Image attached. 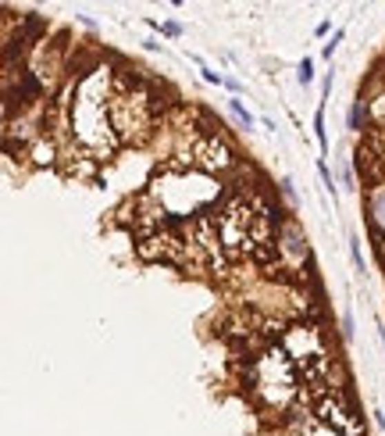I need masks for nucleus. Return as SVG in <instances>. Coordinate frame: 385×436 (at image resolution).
<instances>
[{"mask_svg":"<svg viewBox=\"0 0 385 436\" xmlns=\"http://www.w3.org/2000/svg\"><path fill=\"white\" fill-rule=\"evenodd\" d=\"M111 97H115V86L107 68L82 72L72 86L68 129H72L75 147L93 158H107L118 147V136L111 126Z\"/></svg>","mask_w":385,"mask_h":436,"instance_id":"1","label":"nucleus"},{"mask_svg":"<svg viewBox=\"0 0 385 436\" xmlns=\"http://www.w3.org/2000/svg\"><path fill=\"white\" fill-rule=\"evenodd\" d=\"M111 126L118 143H143L154 126V100L143 86H132L128 79H121L111 97Z\"/></svg>","mask_w":385,"mask_h":436,"instance_id":"2","label":"nucleus"},{"mask_svg":"<svg viewBox=\"0 0 385 436\" xmlns=\"http://www.w3.org/2000/svg\"><path fill=\"white\" fill-rule=\"evenodd\" d=\"M253 386L257 393L275 404V408H286L293 397H296V361L286 354L282 347H271L264 350L261 358L253 361Z\"/></svg>","mask_w":385,"mask_h":436,"instance_id":"3","label":"nucleus"},{"mask_svg":"<svg viewBox=\"0 0 385 436\" xmlns=\"http://www.w3.org/2000/svg\"><path fill=\"white\" fill-rule=\"evenodd\" d=\"M286 350V354L296 361V368H317V365H325L328 361V350H325V340H321L317 329L310 325H293L289 333L282 337V343H278Z\"/></svg>","mask_w":385,"mask_h":436,"instance_id":"4","label":"nucleus"},{"mask_svg":"<svg viewBox=\"0 0 385 436\" xmlns=\"http://www.w3.org/2000/svg\"><path fill=\"white\" fill-rule=\"evenodd\" d=\"M189 164H192V169H200V172H207V176H214V172L232 169V164H235V154H232V147L225 143V136L207 133V136H197V140H192V147H189Z\"/></svg>","mask_w":385,"mask_h":436,"instance_id":"5","label":"nucleus"},{"mask_svg":"<svg viewBox=\"0 0 385 436\" xmlns=\"http://www.w3.org/2000/svg\"><path fill=\"white\" fill-rule=\"evenodd\" d=\"M275 254H282V258H293L296 265L307 258V240H304V233H299V225L296 222H286L282 229H278V236H275Z\"/></svg>","mask_w":385,"mask_h":436,"instance_id":"6","label":"nucleus"},{"mask_svg":"<svg viewBox=\"0 0 385 436\" xmlns=\"http://www.w3.org/2000/svg\"><path fill=\"white\" fill-rule=\"evenodd\" d=\"M364 207H368V222L378 236H385V179H375L364 193Z\"/></svg>","mask_w":385,"mask_h":436,"instance_id":"7","label":"nucleus"},{"mask_svg":"<svg viewBox=\"0 0 385 436\" xmlns=\"http://www.w3.org/2000/svg\"><path fill=\"white\" fill-rule=\"evenodd\" d=\"M314 136H317V147L321 154H328V136H325V108L317 104V111H314Z\"/></svg>","mask_w":385,"mask_h":436,"instance_id":"8","label":"nucleus"},{"mask_svg":"<svg viewBox=\"0 0 385 436\" xmlns=\"http://www.w3.org/2000/svg\"><path fill=\"white\" fill-rule=\"evenodd\" d=\"M228 111H232L235 118L243 122V129H253V122H257V118H253V115H250V111L243 108V100H228Z\"/></svg>","mask_w":385,"mask_h":436,"instance_id":"9","label":"nucleus"},{"mask_svg":"<svg viewBox=\"0 0 385 436\" xmlns=\"http://www.w3.org/2000/svg\"><path fill=\"white\" fill-rule=\"evenodd\" d=\"M310 79H314V61H310V57H304V61H299V82L307 86Z\"/></svg>","mask_w":385,"mask_h":436,"instance_id":"10","label":"nucleus"},{"mask_svg":"<svg viewBox=\"0 0 385 436\" xmlns=\"http://www.w3.org/2000/svg\"><path fill=\"white\" fill-rule=\"evenodd\" d=\"M360 118H364V104L357 100L353 111H350V129H353V133H360Z\"/></svg>","mask_w":385,"mask_h":436,"instance_id":"11","label":"nucleus"},{"mask_svg":"<svg viewBox=\"0 0 385 436\" xmlns=\"http://www.w3.org/2000/svg\"><path fill=\"white\" fill-rule=\"evenodd\" d=\"M339 39H342V29H335V32H332V39L325 44V50H321V54H325L328 61H332V54H335V47H339Z\"/></svg>","mask_w":385,"mask_h":436,"instance_id":"12","label":"nucleus"},{"mask_svg":"<svg viewBox=\"0 0 385 436\" xmlns=\"http://www.w3.org/2000/svg\"><path fill=\"white\" fill-rule=\"evenodd\" d=\"M161 32H164V36H179V32H182V26H175V22H168V26H161Z\"/></svg>","mask_w":385,"mask_h":436,"instance_id":"13","label":"nucleus"},{"mask_svg":"<svg viewBox=\"0 0 385 436\" xmlns=\"http://www.w3.org/2000/svg\"><path fill=\"white\" fill-rule=\"evenodd\" d=\"M350 243H353V265H357V268H360V272H364V261H360V247H357V236H353Z\"/></svg>","mask_w":385,"mask_h":436,"instance_id":"14","label":"nucleus"},{"mask_svg":"<svg viewBox=\"0 0 385 436\" xmlns=\"http://www.w3.org/2000/svg\"><path fill=\"white\" fill-rule=\"evenodd\" d=\"M378 254H382V261H385V240H382V247H378Z\"/></svg>","mask_w":385,"mask_h":436,"instance_id":"15","label":"nucleus"}]
</instances>
